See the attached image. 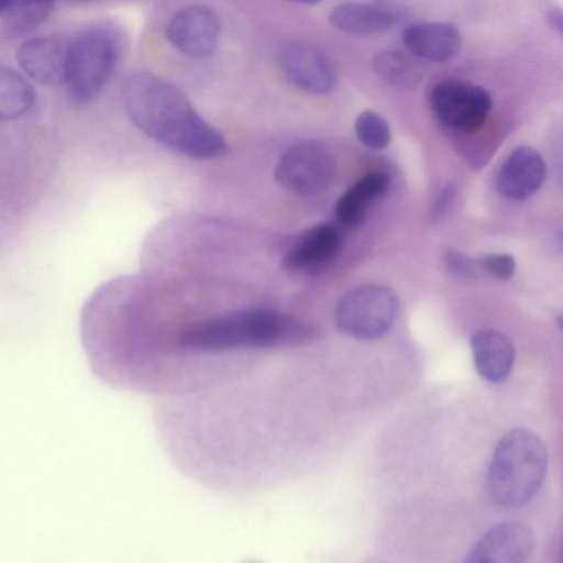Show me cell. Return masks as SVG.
<instances>
[{
	"label": "cell",
	"mask_w": 563,
	"mask_h": 563,
	"mask_svg": "<svg viewBox=\"0 0 563 563\" xmlns=\"http://www.w3.org/2000/svg\"><path fill=\"white\" fill-rule=\"evenodd\" d=\"M118 55L117 38L102 27L89 29L70 41L66 85L75 102L88 103L101 92Z\"/></svg>",
	"instance_id": "3957f363"
},
{
	"label": "cell",
	"mask_w": 563,
	"mask_h": 563,
	"mask_svg": "<svg viewBox=\"0 0 563 563\" xmlns=\"http://www.w3.org/2000/svg\"><path fill=\"white\" fill-rule=\"evenodd\" d=\"M32 85L18 71L0 67V122L15 120L33 107Z\"/></svg>",
	"instance_id": "e0dca14e"
},
{
	"label": "cell",
	"mask_w": 563,
	"mask_h": 563,
	"mask_svg": "<svg viewBox=\"0 0 563 563\" xmlns=\"http://www.w3.org/2000/svg\"><path fill=\"white\" fill-rule=\"evenodd\" d=\"M474 365L485 380L494 384L504 382L515 362V346L511 340L495 329H481L471 336Z\"/></svg>",
	"instance_id": "5bb4252c"
},
{
	"label": "cell",
	"mask_w": 563,
	"mask_h": 563,
	"mask_svg": "<svg viewBox=\"0 0 563 563\" xmlns=\"http://www.w3.org/2000/svg\"><path fill=\"white\" fill-rule=\"evenodd\" d=\"M478 265L498 279H509L516 271V261L509 254L490 253L478 260Z\"/></svg>",
	"instance_id": "44dd1931"
},
{
	"label": "cell",
	"mask_w": 563,
	"mask_h": 563,
	"mask_svg": "<svg viewBox=\"0 0 563 563\" xmlns=\"http://www.w3.org/2000/svg\"><path fill=\"white\" fill-rule=\"evenodd\" d=\"M401 42L409 53L429 62L443 63L460 53L462 37L451 22H423L404 29Z\"/></svg>",
	"instance_id": "7c38bea8"
},
{
	"label": "cell",
	"mask_w": 563,
	"mask_h": 563,
	"mask_svg": "<svg viewBox=\"0 0 563 563\" xmlns=\"http://www.w3.org/2000/svg\"><path fill=\"white\" fill-rule=\"evenodd\" d=\"M220 35L217 14L205 5L194 4L179 10L166 27L168 42L180 53L203 58L213 53Z\"/></svg>",
	"instance_id": "52a82bcc"
},
{
	"label": "cell",
	"mask_w": 563,
	"mask_h": 563,
	"mask_svg": "<svg viewBox=\"0 0 563 563\" xmlns=\"http://www.w3.org/2000/svg\"><path fill=\"white\" fill-rule=\"evenodd\" d=\"M444 262L448 269L459 278L467 280L476 276L473 263L460 252L448 250Z\"/></svg>",
	"instance_id": "7402d4cb"
},
{
	"label": "cell",
	"mask_w": 563,
	"mask_h": 563,
	"mask_svg": "<svg viewBox=\"0 0 563 563\" xmlns=\"http://www.w3.org/2000/svg\"><path fill=\"white\" fill-rule=\"evenodd\" d=\"M342 243L339 227L322 222L302 231L283 257V266L292 273H311L328 265Z\"/></svg>",
	"instance_id": "8fae6325"
},
{
	"label": "cell",
	"mask_w": 563,
	"mask_h": 563,
	"mask_svg": "<svg viewBox=\"0 0 563 563\" xmlns=\"http://www.w3.org/2000/svg\"><path fill=\"white\" fill-rule=\"evenodd\" d=\"M123 102L131 122L148 137L195 159L224 156L229 146L187 97L169 82L148 73L126 78Z\"/></svg>",
	"instance_id": "6da1fadb"
},
{
	"label": "cell",
	"mask_w": 563,
	"mask_h": 563,
	"mask_svg": "<svg viewBox=\"0 0 563 563\" xmlns=\"http://www.w3.org/2000/svg\"><path fill=\"white\" fill-rule=\"evenodd\" d=\"M282 73L297 88L313 95L330 91L336 74L330 59L317 47L305 43H289L278 54Z\"/></svg>",
	"instance_id": "ba28073f"
},
{
	"label": "cell",
	"mask_w": 563,
	"mask_h": 563,
	"mask_svg": "<svg viewBox=\"0 0 563 563\" xmlns=\"http://www.w3.org/2000/svg\"><path fill=\"white\" fill-rule=\"evenodd\" d=\"M335 176V163L322 144L305 141L292 145L280 157L276 180L299 196H316L328 190Z\"/></svg>",
	"instance_id": "5b68a950"
},
{
	"label": "cell",
	"mask_w": 563,
	"mask_h": 563,
	"mask_svg": "<svg viewBox=\"0 0 563 563\" xmlns=\"http://www.w3.org/2000/svg\"><path fill=\"white\" fill-rule=\"evenodd\" d=\"M399 310L396 292L380 284H367L347 291L334 310L340 332L357 340H374L393 327Z\"/></svg>",
	"instance_id": "277c9868"
},
{
	"label": "cell",
	"mask_w": 563,
	"mask_h": 563,
	"mask_svg": "<svg viewBox=\"0 0 563 563\" xmlns=\"http://www.w3.org/2000/svg\"><path fill=\"white\" fill-rule=\"evenodd\" d=\"M547 470L548 453L539 435L514 428L499 440L488 464V495L500 507H520L539 492Z\"/></svg>",
	"instance_id": "7a4b0ae2"
},
{
	"label": "cell",
	"mask_w": 563,
	"mask_h": 563,
	"mask_svg": "<svg viewBox=\"0 0 563 563\" xmlns=\"http://www.w3.org/2000/svg\"><path fill=\"white\" fill-rule=\"evenodd\" d=\"M331 25L350 34H376L394 24V15L380 8L346 2L334 7L329 13Z\"/></svg>",
	"instance_id": "2e32d148"
},
{
	"label": "cell",
	"mask_w": 563,
	"mask_h": 563,
	"mask_svg": "<svg viewBox=\"0 0 563 563\" xmlns=\"http://www.w3.org/2000/svg\"><path fill=\"white\" fill-rule=\"evenodd\" d=\"M437 119L450 129L474 132L486 121L492 109V97L483 87L463 80H443L435 84L429 96Z\"/></svg>",
	"instance_id": "8992f818"
},
{
	"label": "cell",
	"mask_w": 563,
	"mask_h": 563,
	"mask_svg": "<svg viewBox=\"0 0 563 563\" xmlns=\"http://www.w3.org/2000/svg\"><path fill=\"white\" fill-rule=\"evenodd\" d=\"M355 133L360 142L372 150L385 148L391 139L388 123L373 110H365L357 115Z\"/></svg>",
	"instance_id": "ffe728a7"
},
{
	"label": "cell",
	"mask_w": 563,
	"mask_h": 563,
	"mask_svg": "<svg viewBox=\"0 0 563 563\" xmlns=\"http://www.w3.org/2000/svg\"><path fill=\"white\" fill-rule=\"evenodd\" d=\"M15 2L16 0H0V15L9 13Z\"/></svg>",
	"instance_id": "cb8c5ba5"
},
{
	"label": "cell",
	"mask_w": 563,
	"mask_h": 563,
	"mask_svg": "<svg viewBox=\"0 0 563 563\" xmlns=\"http://www.w3.org/2000/svg\"><path fill=\"white\" fill-rule=\"evenodd\" d=\"M454 197V187L446 185L439 194L432 210V217H441L451 205Z\"/></svg>",
	"instance_id": "603a6c76"
},
{
	"label": "cell",
	"mask_w": 563,
	"mask_h": 563,
	"mask_svg": "<svg viewBox=\"0 0 563 563\" xmlns=\"http://www.w3.org/2000/svg\"><path fill=\"white\" fill-rule=\"evenodd\" d=\"M545 177V164L541 155L528 146L517 147L501 166L497 185L508 199L523 200L532 196Z\"/></svg>",
	"instance_id": "4fadbf2b"
},
{
	"label": "cell",
	"mask_w": 563,
	"mask_h": 563,
	"mask_svg": "<svg viewBox=\"0 0 563 563\" xmlns=\"http://www.w3.org/2000/svg\"><path fill=\"white\" fill-rule=\"evenodd\" d=\"M419 58L409 52L389 49L373 60L376 73L393 86L410 88L420 82L423 73Z\"/></svg>",
	"instance_id": "ac0fdd59"
},
{
	"label": "cell",
	"mask_w": 563,
	"mask_h": 563,
	"mask_svg": "<svg viewBox=\"0 0 563 563\" xmlns=\"http://www.w3.org/2000/svg\"><path fill=\"white\" fill-rule=\"evenodd\" d=\"M291 1L302 3V4H316L322 0H291Z\"/></svg>",
	"instance_id": "d4e9b609"
},
{
	"label": "cell",
	"mask_w": 563,
	"mask_h": 563,
	"mask_svg": "<svg viewBox=\"0 0 563 563\" xmlns=\"http://www.w3.org/2000/svg\"><path fill=\"white\" fill-rule=\"evenodd\" d=\"M55 0H16L7 13V27L14 34L27 32L41 24L51 13Z\"/></svg>",
	"instance_id": "d6986e66"
},
{
	"label": "cell",
	"mask_w": 563,
	"mask_h": 563,
	"mask_svg": "<svg viewBox=\"0 0 563 563\" xmlns=\"http://www.w3.org/2000/svg\"><path fill=\"white\" fill-rule=\"evenodd\" d=\"M390 177L384 172L368 173L354 183L335 203L339 223L346 229H356L365 218L366 206L382 197L389 188Z\"/></svg>",
	"instance_id": "9a60e30c"
},
{
	"label": "cell",
	"mask_w": 563,
	"mask_h": 563,
	"mask_svg": "<svg viewBox=\"0 0 563 563\" xmlns=\"http://www.w3.org/2000/svg\"><path fill=\"white\" fill-rule=\"evenodd\" d=\"M70 41L55 36L25 41L16 52L23 71L33 80L46 85L66 84Z\"/></svg>",
	"instance_id": "30bf717a"
},
{
	"label": "cell",
	"mask_w": 563,
	"mask_h": 563,
	"mask_svg": "<svg viewBox=\"0 0 563 563\" xmlns=\"http://www.w3.org/2000/svg\"><path fill=\"white\" fill-rule=\"evenodd\" d=\"M534 548L529 527L518 521L498 523L485 532L466 553L467 563H523Z\"/></svg>",
	"instance_id": "9c48e42d"
}]
</instances>
